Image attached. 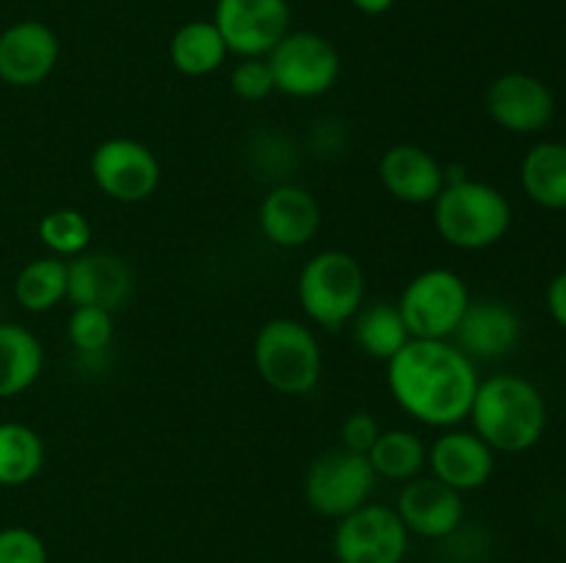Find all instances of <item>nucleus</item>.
Here are the masks:
<instances>
[{"instance_id": "1", "label": "nucleus", "mask_w": 566, "mask_h": 563, "mask_svg": "<svg viewBox=\"0 0 566 563\" xmlns=\"http://www.w3.org/2000/svg\"><path fill=\"white\" fill-rule=\"evenodd\" d=\"M479 368L453 340H409L387 362V390L407 417L429 428H457L470 417Z\"/></svg>"}, {"instance_id": "2", "label": "nucleus", "mask_w": 566, "mask_h": 563, "mask_svg": "<svg viewBox=\"0 0 566 563\" xmlns=\"http://www.w3.org/2000/svg\"><path fill=\"white\" fill-rule=\"evenodd\" d=\"M468 419L492 450L514 456L539 445L547 428V403L534 381L495 373L479 381Z\"/></svg>"}, {"instance_id": "3", "label": "nucleus", "mask_w": 566, "mask_h": 563, "mask_svg": "<svg viewBox=\"0 0 566 563\" xmlns=\"http://www.w3.org/2000/svg\"><path fill=\"white\" fill-rule=\"evenodd\" d=\"M434 226L442 241L462 252H481L506 237L512 204L490 182L446 171V185L434 199Z\"/></svg>"}, {"instance_id": "4", "label": "nucleus", "mask_w": 566, "mask_h": 563, "mask_svg": "<svg viewBox=\"0 0 566 563\" xmlns=\"http://www.w3.org/2000/svg\"><path fill=\"white\" fill-rule=\"evenodd\" d=\"M254 370L282 395L302 397L318 386L324 353L315 331L304 320L274 318L260 326L252 346Z\"/></svg>"}, {"instance_id": "5", "label": "nucleus", "mask_w": 566, "mask_h": 563, "mask_svg": "<svg viewBox=\"0 0 566 563\" xmlns=\"http://www.w3.org/2000/svg\"><path fill=\"white\" fill-rule=\"evenodd\" d=\"M365 270L340 248L313 254L298 270L296 296L307 320L321 329L337 331L352 323L365 304Z\"/></svg>"}, {"instance_id": "6", "label": "nucleus", "mask_w": 566, "mask_h": 563, "mask_svg": "<svg viewBox=\"0 0 566 563\" xmlns=\"http://www.w3.org/2000/svg\"><path fill=\"white\" fill-rule=\"evenodd\" d=\"M468 282L451 268H429L407 282L398 312L415 340H453L470 307Z\"/></svg>"}, {"instance_id": "7", "label": "nucleus", "mask_w": 566, "mask_h": 563, "mask_svg": "<svg viewBox=\"0 0 566 563\" xmlns=\"http://www.w3.org/2000/svg\"><path fill=\"white\" fill-rule=\"evenodd\" d=\"M376 472L368 456L346 447H332L313 458L304 475V500L326 519H343L357 511L376 489Z\"/></svg>"}, {"instance_id": "8", "label": "nucleus", "mask_w": 566, "mask_h": 563, "mask_svg": "<svg viewBox=\"0 0 566 563\" xmlns=\"http://www.w3.org/2000/svg\"><path fill=\"white\" fill-rule=\"evenodd\" d=\"M265 61L276 92L293 99L321 97L340 77V53L315 31H287Z\"/></svg>"}, {"instance_id": "9", "label": "nucleus", "mask_w": 566, "mask_h": 563, "mask_svg": "<svg viewBox=\"0 0 566 563\" xmlns=\"http://www.w3.org/2000/svg\"><path fill=\"white\" fill-rule=\"evenodd\" d=\"M88 171L94 185L122 204L144 202L160 185V160L136 138L116 136L99 141L88 160Z\"/></svg>"}, {"instance_id": "10", "label": "nucleus", "mask_w": 566, "mask_h": 563, "mask_svg": "<svg viewBox=\"0 0 566 563\" xmlns=\"http://www.w3.org/2000/svg\"><path fill=\"white\" fill-rule=\"evenodd\" d=\"M407 546L409 530L390 506L365 502L363 508L337 519V563H403Z\"/></svg>"}, {"instance_id": "11", "label": "nucleus", "mask_w": 566, "mask_h": 563, "mask_svg": "<svg viewBox=\"0 0 566 563\" xmlns=\"http://www.w3.org/2000/svg\"><path fill=\"white\" fill-rule=\"evenodd\" d=\"M213 25L230 53L265 59L291 31V6L287 0H216Z\"/></svg>"}, {"instance_id": "12", "label": "nucleus", "mask_w": 566, "mask_h": 563, "mask_svg": "<svg viewBox=\"0 0 566 563\" xmlns=\"http://www.w3.org/2000/svg\"><path fill=\"white\" fill-rule=\"evenodd\" d=\"M484 105L497 127L517 136L542 132L556 116V97L547 83L528 72H506L495 77L486 88Z\"/></svg>"}, {"instance_id": "13", "label": "nucleus", "mask_w": 566, "mask_h": 563, "mask_svg": "<svg viewBox=\"0 0 566 563\" xmlns=\"http://www.w3.org/2000/svg\"><path fill=\"white\" fill-rule=\"evenodd\" d=\"M61 44L50 25L20 20L0 33V81L14 88H33L53 75Z\"/></svg>"}, {"instance_id": "14", "label": "nucleus", "mask_w": 566, "mask_h": 563, "mask_svg": "<svg viewBox=\"0 0 566 563\" xmlns=\"http://www.w3.org/2000/svg\"><path fill=\"white\" fill-rule=\"evenodd\" d=\"M396 511L409 533L440 541L459 530L464 519V502L457 489L437 480L434 475H418L403 484Z\"/></svg>"}, {"instance_id": "15", "label": "nucleus", "mask_w": 566, "mask_h": 563, "mask_svg": "<svg viewBox=\"0 0 566 563\" xmlns=\"http://www.w3.org/2000/svg\"><path fill=\"white\" fill-rule=\"evenodd\" d=\"M426 467L437 480L464 495V491H475L490 484L495 472V450L475 431H464L457 425V428H446L431 442Z\"/></svg>"}, {"instance_id": "16", "label": "nucleus", "mask_w": 566, "mask_h": 563, "mask_svg": "<svg viewBox=\"0 0 566 563\" xmlns=\"http://www.w3.org/2000/svg\"><path fill=\"white\" fill-rule=\"evenodd\" d=\"M130 293V268L116 254L83 252L66 263V301L72 307H103L114 312L127 304Z\"/></svg>"}, {"instance_id": "17", "label": "nucleus", "mask_w": 566, "mask_h": 563, "mask_svg": "<svg viewBox=\"0 0 566 563\" xmlns=\"http://www.w3.org/2000/svg\"><path fill=\"white\" fill-rule=\"evenodd\" d=\"M260 230L274 246L298 248L307 246L321 226V204L307 188L282 182L274 185L260 202Z\"/></svg>"}, {"instance_id": "18", "label": "nucleus", "mask_w": 566, "mask_h": 563, "mask_svg": "<svg viewBox=\"0 0 566 563\" xmlns=\"http://www.w3.org/2000/svg\"><path fill=\"white\" fill-rule=\"evenodd\" d=\"M523 337V320L509 304L495 301V298H479L470 301L462 323H459L453 342L468 353L473 362L484 359H503L517 348Z\"/></svg>"}, {"instance_id": "19", "label": "nucleus", "mask_w": 566, "mask_h": 563, "mask_svg": "<svg viewBox=\"0 0 566 563\" xmlns=\"http://www.w3.org/2000/svg\"><path fill=\"white\" fill-rule=\"evenodd\" d=\"M379 180L398 202L431 204L446 185V166L418 144H396L381 155Z\"/></svg>"}, {"instance_id": "20", "label": "nucleus", "mask_w": 566, "mask_h": 563, "mask_svg": "<svg viewBox=\"0 0 566 563\" xmlns=\"http://www.w3.org/2000/svg\"><path fill=\"white\" fill-rule=\"evenodd\" d=\"M44 368V348L31 329L0 320V401L22 395Z\"/></svg>"}, {"instance_id": "21", "label": "nucleus", "mask_w": 566, "mask_h": 563, "mask_svg": "<svg viewBox=\"0 0 566 563\" xmlns=\"http://www.w3.org/2000/svg\"><path fill=\"white\" fill-rule=\"evenodd\" d=\"M520 182L531 202L545 210H566V144L539 141L525 152Z\"/></svg>"}, {"instance_id": "22", "label": "nucleus", "mask_w": 566, "mask_h": 563, "mask_svg": "<svg viewBox=\"0 0 566 563\" xmlns=\"http://www.w3.org/2000/svg\"><path fill=\"white\" fill-rule=\"evenodd\" d=\"M230 50H227L224 36L213 20H191L175 31L169 42V59L180 75L188 77H205L213 75L221 64L227 61Z\"/></svg>"}, {"instance_id": "23", "label": "nucleus", "mask_w": 566, "mask_h": 563, "mask_svg": "<svg viewBox=\"0 0 566 563\" xmlns=\"http://www.w3.org/2000/svg\"><path fill=\"white\" fill-rule=\"evenodd\" d=\"M352 334L359 351L379 362H390L412 337L396 304L365 301L352 320Z\"/></svg>"}, {"instance_id": "24", "label": "nucleus", "mask_w": 566, "mask_h": 563, "mask_svg": "<svg viewBox=\"0 0 566 563\" xmlns=\"http://www.w3.org/2000/svg\"><path fill=\"white\" fill-rule=\"evenodd\" d=\"M429 445L409 428H381L374 447L368 450V461L376 478L407 484L426 469Z\"/></svg>"}, {"instance_id": "25", "label": "nucleus", "mask_w": 566, "mask_h": 563, "mask_svg": "<svg viewBox=\"0 0 566 563\" xmlns=\"http://www.w3.org/2000/svg\"><path fill=\"white\" fill-rule=\"evenodd\" d=\"M44 467V439L31 425L0 423V486L17 489L39 478Z\"/></svg>"}, {"instance_id": "26", "label": "nucleus", "mask_w": 566, "mask_h": 563, "mask_svg": "<svg viewBox=\"0 0 566 563\" xmlns=\"http://www.w3.org/2000/svg\"><path fill=\"white\" fill-rule=\"evenodd\" d=\"M14 298L28 312H50L66 298V259L36 257L20 268L14 279Z\"/></svg>"}, {"instance_id": "27", "label": "nucleus", "mask_w": 566, "mask_h": 563, "mask_svg": "<svg viewBox=\"0 0 566 563\" xmlns=\"http://www.w3.org/2000/svg\"><path fill=\"white\" fill-rule=\"evenodd\" d=\"M36 235L53 257L72 259L86 252L88 243H92V224H88V219L81 210L59 208L42 215V221L36 226Z\"/></svg>"}, {"instance_id": "28", "label": "nucleus", "mask_w": 566, "mask_h": 563, "mask_svg": "<svg viewBox=\"0 0 566 563\" xmlns=\"http://www.w3.org/2000/svg\"><path fill=\"white\" fill-rule=\"evenodd\" d=\"M114 312L103 307H75L66 320V340L77 357H103L114 342Z\"/></svg>"}, {"instance_id": "29", "label": "nucleus", "mask_w": 566, "mask_h": 563, "mask_svg": "<svg viewBox=\"0 0 566 563\" xmlns=\"http://www.w3.org/2000/svg\"><path fill=\"white\" fill-rule=\"evenodd\" d=\"M232 94L247 103H260L269 94H274V75H271V66L265 59H243L241 64L232 70L230 75Z\"/></svg>"}, {"instance_id": "30", "label": "nucleus", "mask_w": 566, "mask_h": 563, "mask_svg": "<svg viewBox=\"0 0 566 563\" xmlns=\"http://www.w3.org/2000/svg\"><path fill=\"white\" fill-rule=\"evenodd\" d=\"M48 546L31 528L11 524L0 530V563H48Z\"/></svg>"}, {"instance_id": "31", "label": "nucleus", "mask_w": 566, "mask_h": 563, "mask_svg": "<svg viewBox=\"0 0 566 563\" xmlns=\"http://www.w3.org/2000/svg\"><path fill=\"white\" fill-rule=\"evenodd\" d=\"M379 431L381 428H379V423H376L374 414H368V412L348 414L340 425V447L368 456V450L374 447Z\"/></svg>"}, {"instance_id": "32", "label": "nucleus", "mask_w": 566, "mask_h": 563, "mask_svg": "<svg viewBox=\"0 0 566 563\" xmlns=\"http://www.w3.org/2000/svg\"><path fill=\"white\" fill-rule=\"evenodd\" d=\"M545 301H547V312H551V318L566 331V270L553 276L551 285H547Z\"/></svg>"}, {"instance_id": "33", "label": "nucleus", "mask_w": 566, "mask_h": 563, "mask_svg": "<svg viewBox=\"0 0 566 563\" xmlns=\"http://www.w3.org/2000/svg\"><path fill=\"white\" fill-rule=\"evenodd\" d=\"M352 6L357 11H363V14L379 17L385 14V11H390L392 6H396V0H352Z\"/></svg>"}]
</instances>
